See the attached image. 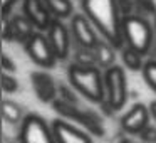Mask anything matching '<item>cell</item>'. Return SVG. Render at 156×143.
Here are the masks:
<instances>
[{"mask_svg": "<svg viewBox=\"0 0 156 143\" xmlns=\"http://www.w3.org/2000/svg\"><path fill=\"white\" fill-rule=\"evenodd\" d=\"M82 14L94 24L102 39L116 49L124 47L122 37V12L119 0H81Z\"/></svg>", "mask_w": 156, "mask_h": 143, "instance_id": "6da1fadb", "label": "cell"}, {"mask_svg": "<svg viewBox=\"0 0 156 143\" xmlns=\"http://www.w3.org/2000/svg\"><path fill=\"white\" fill-rule=\"evenodd\" d=\"M67 78L72 88L92 103H102L104 93V72L98 66H81L72 62L67 68Z\"/></svg>", "mask_w": 156, "mask_h": 143, "instance_id": "7a4b0ae2", "label": "cell"}, {"mask_svg": "<svg viewBox=\"0 0 156 143\" xmlns=\"http://www.w3.org/2000/svg\"><path fill=\"white\" fill-rule=\"evenodd\" d=\"M122 37L124 46L141 52L143 56L148 54L154 42V27L148 22V19L138 14H129L122 17Z\"/></svg>", "mask_w": 156, "mask_h": 143, "instance_id": "3957f363", "label": "cell"}, {"mask_svg": "<svg viewBox=\"0 0 156 143\" xmlns=\"http://www.w3.org/2000/svg\"><path fill=\"white\" fill-rule=\"evenodd\" d=\"M104 101L114 111L124 108L128 101V81H126V72L121 66H112L104 71Z\"/></svg>", "mask_w": 156, "mask_h": 143, "instance_id": "277c9868", "label": "cell"}, {"mask_svg": "<svg viewBox=\"0 0 156 143\" xmlns=\"http://www.w3.org/2000/svg\"><path fill=\"white\" fill-rule=\"evenodd\" d=\"M20 143H57L52 126L45 123L42 116L30 113L20 123Z\"/></svg>", "mask_w": 156, "mask_h": 143, "instance_id": "5b68a950", "label": "cell"}, {"mask_svg": "<svg viewBox=\"0 0 156 143\" xmlns=\"http://www.w3.org/2000/svg\"><path fill=\"white\" fill-rule=\"evenodd\" d=\"M24 49L29 57L41 68L51 69L59 61L47 34H44L42 31H37L27 42H24Z\"/></svg>", "mask_w": 156, "mask_h": 143, "instance_id": "8992f818", "label": "cell"}, {"mask_svg": "<svg viewBox=\"0 0 156 143\" xmlns=\"http://www.w3.org/2000/svg\"><path fill=\"white\" fill-rule=\"evenodd\" d=\"M149 106L143 105V103H134L124 115L119 119V126L124 133L128 135H139L146 126L149 125Z\"/></svg>", "mask_w": 156, "mask_h": 143, "instance_id": "52a82bcc", "label": "cell"}, {"mask_svg": "<svg viewBox=\"0 0 156 143\" xmlns=\"http://www.w3.org/2000/svg\"><path fill=\"white\" fill-rule=\"evenodd\" d=\"M71 34L76 44L82 47L94 49V46L99 42L98 29L84 14H74L71 17Z\"/></svg>", "mask_w": 156, "mask_h": 143, "instance_id": "ba28073f", "label": "cell"}, {"mask_svg": "<svg viewBox=\"0 0 156 143\" xmlns=\"http://www.w3.org/2000/svg\"><path fill=\"white\" fill-rule=\"evenodd\" d=\"M49 41H51L52 47H54V52L57 56L59 61H66L71 54V32L66 27V24L61 20V19H52L49 29L45 31Z\"/></svg>", "mask_w": 156, "mask_h": 143, "instance_id": "9c48e42d", "label": "cell"}, {"mask_svg": "<svg viewBox=\"0 0 156 143\" xmlns=\"http://www.w3.org/2000/svg\"><path fill=\"white\" fill-rule=\"evenodd\" d=\"M4 19V39L5 41H19L27 42L35 34L34 24L22 15H12V17H2Z\"/></svg>", "mask_w": 156, "mask_h": 143, "instance_id": "30bf717a", "label": "cell"}, {"mask_svg": "<svg viewBox=\"0 0 156 143\" xmlns=\"http://www.w3.org/2000/svg\"><path fill=\"white\" fill-rule=\"evenodd\" d=\"M22 12L37 31H47L54 19L44 0H22Z\"/></svg>", "mask_w": 156, "mask_h": 143, "instance_id": "8fae6325", "label": "cell"}, {"mask_svg": "<svg viewBox=\"0 0 156 143\" xmlns=\"http://www.w3.org/2000/svg\"><path fill=\"white\" fill-rule=\"evenodd\" d=\"M32 79V88L35 91V96L41 99L42 103H52L59 98V84H55V81L52 79L51 74L44 71H34L30 74Z\"/></svg>", "mask_w": 156, "mask_h": 143, "instance_id": "7c38bea8", "label": "cell"}, {"mask_svg": "<svg viewBox=\"0 0 156 143\" xmlns=\"http://www.w3.org/2000/svg\"><path fill=\"white\" fill-rule=\"evenodd\" d=\"M51 126H52V131L55 135L57 143H92L91 136L86 131L79 130L77 126L71 125L69 121H66L62 118L54 119L51 123Z\"/></svg>", "mask_w": 156, "mask_h": 143, "instance_id": "4fadbf2b", "label": "cell"}, {"mask_svg": "<svg viewBox=\"0 0 156 143\" xmlns=\"http://www.w3.org/2000/svg\"><path fill=\"white\" fill-rule=\"evenodd\" d=\"M116 47L106 39H99V42L94 46V56H96V64L101 69H109L116 66Z\"/></svg>", "mask_w": 156, "mask_h": 143, "instance_id": "5bb4252c", "label": "cell"}, {"mask_svg": "<svg viewBox=\"0 0 156 143\" xmlns=\"http://www.w3.org/2000/svg\"><path fill=\"white\" fill-rule=\"evenodd\" d=\"M79 123H81L89 133H92L94 136H99V138L104 136V119H102L96 111H92V109L82 108V115H81Z\"/></svg>", "mask_w": 156, "mask_h": 143, "instance_id": "9a60e30c", "label": "cell"}, {"mask_svg": "<svg viewBox=\"0 0 156 143\" xmlns=\"http://www.w3.org/2000/svg\"><path fill=\"white\" fill-rule=\"evenodd\" d=\"M44 4L47 5L49 12L55 19L64 20L74 15V5L71 0H44Z\"/></svg>", "mask_w": 156, "mask_h": 143, "instance_id": "2e32d148", "label": "cell"}, {"mask_svg": "<svg viewBox=\"0 0 156 143\" xmlns=\"http://www.w3.org/2000/svg\"><path fill=\"white\" fill-rule=\"evenodd\" d=\"M2 116H4V121L9 125H19V123L24 121V109L20 108V105L10 99H4L2 101Z\"/></svg>", "mask_w": 156, "mask_h": 143, "instance_id": "e0dca14e", "label": "cell"}, {"mask_svg": "<svg viewBox=\"0 0 156 143\" xmlns=\"http://www.w3.org/2000/svg\"><path fill=\"white\" fill-rule=\"evenodd\" d=\"M52 109H55L59 116H62V119H74L77 123L82 115V108H79V105H72V103H67L61 98H57L52 103Z\"/></svg>", "mask_w": 156, "mask_h": 143, "instance_id": "ac0fdd59", "label": "cell"}, {"mask_svg": "<svg viewBox=\"0 0 156 143\" xmlns=\"http://www.w3.org/2000/svg\"><path fill=\"white\" fill-rule=\"evenodd\" d=\"M119 51H121L122 64H124L126 68L131 69V71H143L144 62H143V54L141 52L131 49L129 46H124V47H121Z\"/></svg>", "mask_w": 156, "mask_h": 143, "instance_id": "d6986e66", "label": "cell"}, {"mask_svg": "<svg viewBox=\"0 0 156 143\" xmlns=\"http://www.w3.org/2000/svg\"><path fill=\"white\" fill-rule=\"evenodd\" d=\"M74 62L76 64H81V66H98L96 64L94 49L77 46V47H76V52H74Z\"/></svg>", "mask_w": 156, "mask_h": 143, "instance_id": "ffe728a7", "label": "cell"}, {"mask_svg": "<svg viewBox=\"0 0 156 143\" xmlns=\"http://www.w3.org/2000/svg\"><path fill=\"white\" fill-rule=\"evenodd\" d=\"M143 78H144L146 84L156 93V59L144 62V68H143Z\"/></svg>", "mask_w": 156, "mask_h": 143, "instance_id": "44dd1931", "label": "cell"}, {"mask_svg": "<svg viewBox=\"0 0 156 143\" xmlns=\"http://www.w3.org/2000/svg\"><path fill=\"white\" fill-rule=\"evenodd\" d=\"M134 14L138 15H151V14H156V5L153 0H134Z\"/></svg>", "mask_w": 156, "mask_h": 143, "instance_id": "7402d4cb", "label": "cell"}, {"mask_svg": "<svg viewBox=\"0 0 156 143\" xmlns=\"http://www.w3.org/2000/svg\"><path fill=\"white\" fill-rule=\"evenodd\" d=\"M2 89H4L5 94L19 91V81L10 74V72H4V74H2Z\"/></svg>", "mask_w": 156, "mask_h": 143, "instance_id": "603a6c76", "label": "cell"}, {"mask_svg": "<svg viewBox=\"0 0 156 143\" xmlns=\"http://www.w3.org/2000/svg\"><path fill=\"white\" fill-rule=\"evenodd\" d=\"M59 98L64 99L67 103H72V105H79V98L76 93H72L71 88H67L66 84H59Z\"/></svg>", "mask_w": 156, "mask_h": 143, "instance_id": "cb8c5ba5", "label": "cell"}, {"mask_svg": "<svg viewBox=\"0 0 156 143\" xmlns=\"http://www.w3.org/2000/svg\"><path fill=\"white\" fill-rule=\"evenodd\" d=\"M138 136L143 143H156V125H148Z\"/></svg>", "mask_w": 156, "mask_h": 143, "instance_id": "d4e9b609", "label": "cell"}, {"mask_svg": "<svg viewBox=\"0 0 156 143\" xmlns=\"http://www.w3.org/2000/svg\"><path fill=\"white\" fill-rule=\"evenodd\" d=\"M2 69H4V72H12L14 74L15 72V62L14 61H10V57H9L7 54H4L2 56Z\"/></svg>", "mask_w": 156, "mask_h": 143, "instance_id": "484cf974", "label": "cell"}, {"mask_svg": "<svg viewBox=\"0 0 156 143\" xmlns=\"http://www.w3.org/2000/svg\"><path fill=\"white\" fill-rule=\"evenodd\" d=\"M19 0H2V17H9L10 9L17 4Z\"/></svg>", "mask_w": 156, "mask_h": 143, "instance_id": "4316f807", "label": "cell"}, {"mask_svg": "<svg viewBox=\"0 0 156 143\" xmlns=\"http://www.w3.org/2000/svg\"><path fill=\"white\" fill-rule=\"evenodd\" d=\"M149 115H151V119L154 121V125H156V99L149 103Z\"/></svg>", "mask_w": 156, "mask_h": 143, "instance_id": "83f0119b", "label": "cell"}, {"mask_svg": "<svg viewBox=\"0 0 156 143\" xmlns=\"http://www.w3.org/2000/svg\"><path fill=\"white\" fill-rule=\"evenodd\" d=\"M119 143H136V141H133V140H129V138H121Z\"/></svg>", "mask_w": 156, "mask_h": 143, "instance_id": "f1b7e54d", "label": "cell"}, {"mask_svg": "<svg viewBox=\"0 0 156 143\" xmlns=\"http://www.w3.org/2000/svg\"><path fill=\"white\" fill-rule=\"evenodd\" d=\"M154 35H156V14H154Z\"/></svg>", "mask_w": 156, "mask_h": 143, "instance_id": "f546056e", "label": "cell"}]
</instances>
